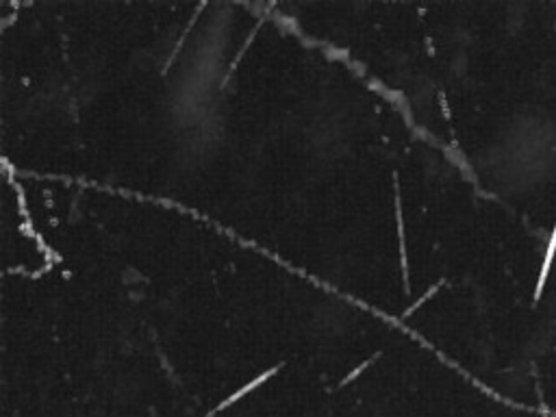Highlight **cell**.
Returning a JSON list of instances; mask_svg holds the SVG:
<instances>
[{"label": "cell", "mask_w": 556, "mask_h": 417, "mask_svg": "<svg viewBox=\"0 0 556 417\" xmlns=\"http://www.w3.org/2000/svg\"><path fill=\"white\" fill-rule=\"evenodd\" d=\"M554 254H556V226L552 231V237L548 241V250H545V257H543V266H541V274H539V282H537V289H535V300L541 298L543 294V287L548 282V274L552 270V263H554Z\"/></svg>", "instance_id": "obj_1"}]
</instances>
